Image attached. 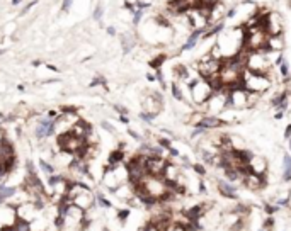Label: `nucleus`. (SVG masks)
<instances>
[{"label":"nucleus","instance_id":"5","mask_svg":"<svg viewBox=\"0 0 291 231\" xmlns=\"http://www.w3.org/2000/svg\"><path fill=\"white\" fill-rule=\"evenodd\" d=\"M249 170L257 175H267V160L260 155H252L249 161Z\"/></svg>","mask_w":291,"mask_h":231},{"label":"nucleus","instance_id":"1","mask_svg":"<svg viewBox=\"0 0 291 231\" xmlns=\"http://www.w3.org/2000/svg\"><path fill=\"white\" fill-rule=\"evenodd\" d=\"M187 87H189V92H191V97H192V102L196 106H204L206 102L209 100V97L213 95V90L209 87V82L204 80L201 77H196V78H191L187 82Z\"/></svg>","mask_w":291,"mask_h":231},{"label":"nucleus","instance_id":"33","mask_svg":"<svg viewBox=\"0 0 291 231\" xmlns=\"http://www.w3.org/2000/svg\"><path fill=\"white\" fill-rule=\"evenodd\" d=\"M143 231H160V229H158V228H157V226H155V224H153V223H152V221H150V223H148V224H147V228H145Z\"/></svg>","mask_w":291,"mask_h":231},{"label":"nucleus","instance_id":"9","mask_svg":"<svg viewBox=\"0 0 291 231\" xmlns=\"http://www.w3.org/2000/svg\"><path fill=\"white\" fill-rule=\"evenodd\" d=\"M218 190H220V194L223 197H228V199H233V201L238 199V196L235 194L237 189H235V185H232V182H228V180H221V182H218Z\"/></svg>","mask_w":291,"mask_h":231},{"label":"nucleus","instance_id":"37","mask_svg":"<svg viewBox=\"0 0 291 231\" xmlns=\"http://www.w3.org/2000/svg\"><path fill=\"white\" fill-rule=\"evenodd\" d=\"M107 34H111V36H114V34H116V31H114V27H107Z\"/></svg>","mask_w":291,"mask_h":231},{"label":"nucleus","instance_id":"25","mask_svg":"<svg viewBox=\"0 0 291 231\" xmlns=\"http://www.w3.org/2000/svg\"><path fill=\"white\" fill-rule=\"evenodd\" d=\"M65 216H61V214H58V218L54 219V226H56V228H63V224H65Z\"/></svg>","mask_w":291,"mask_h":231},{"label":"nucleus","instance_id":"35","mask_svg":"<svg viewBox=\"0 0 291 231\" xmlns=\"http://www.w3.org/2000/svg\"><path fill=\"white\" fill-rule=\"evenodd\" d=\"M102 128H104V129H107V131H111V133H114V131H116V129H114V128H112V126H111V124H107V122H106V121H104V122H102Z\"/></svg>","mask_w":291,"mask_h":231},{"label":"nucleus","instance_id":"41","mask_svg":"<svg viewBox=\"0 0 291 231\" xmlns=\"http://www.w3.org/2000/svg\"><path fill=\"white\" fill-rule=\"evenodd\" d=\"M147 80H150V82H155V77H153V75H150V73H148V75H147Z\"/></svg>","mask_w":291,"mask_h":231},{"label":"nucleus","instance_id":"14","mask_svg":"<svg viewBox=\"0 0 291 231\" xmlns=\"http://www.w3.org/2000/svg\"><path fill=\"white\" fill-rule=\"evenodd\" d=\"M167 61V55H157L153 58V60H150V68H153V70H158V68H162V65Z\"/></svg>","mask_w":291,"mask_h":231},{"label":"nucleus","instance_id":"34","mask_svg":"<svg viewBox=\"0 0 291 231\" xmlns=\"http://www.w3.org/2000/svg\"><path fill=\"white\" fill-rule=\"evenodd\" d=\"M284 138H286V139L291 138V124L286 126V129H284Z\"/></svg>","mask_w":291,"mask_h":231},{"label":"nucleus","instance_id":"28","mask_svg":"<svg viewBox=\"0 0 291 231\" xmlns=\"http://www.w3.org/2000/svg\"><path fill=\"white\" fill-rule=\"evenodd\" d=\"M97 201L102 204V207H111V202H109L107 199H104V196L102 194H97Z\"/></svg>","mask_w":291,"mask_h":231},{"label":"nucleus","instance_id":"22","mask_svg":"<svg viewBox=\"0 0 291 231\" xmlns=\"http://www.w3.org/2000/svg\"><path fill=\"white\" fill-rule=\"evenodd\" d=\"M192 170L198 173V175H201V177L206 175V168L203 167V165H199V163H194V165H192Z\"/></svg>","mask_w":291,"mask_h":231},{"label":"nucleus","instance_id":"38","mask_svg":"<svg viewBox=\"0 0 291 231\" xmlns=\"http://www.w3.org/2000/svg\"><path fill=\"white\" fill-rule=\"evenodd\" d=\"M119 119H121V122H124V124H128V122H129L128 117H126V116H123V114H121V117H119Z\"/></svg>","mask_w":291,"mask_h":231},{"label":"nucleus","instance_id":"2","mask_svg":"<svg viewBox=\"0 0 291 231\" xmlns=\"http://www.w3.org/2000/svg\"><path fill=\"white\" fill-rule=\"evenodd\" d=\"M264 29L269 36L272 34H284V22H283V16L279 12L269 10L265 16V22H264Z\"/></svg>","mask_w":291,"mask_h":231},{"label":"nucleus","instance_id":"32","mask_svg":"<svg viewBox=\"0 0 291 231\" xmlns=\"http://www.w3.org/2000/svg\"><path fill=\"white\" fill-rule=\"evenodd\" d=\"M27 175H36V170H34L32 161H27Z\"/></svg>","mask_w":291,"mask_h":231},{"label":"nucleus","instance_id":"11","mask_svg":"<svg viewBox=\"0 0 291 231\" xmlns=\"http://www.w3.org/2000/svg\"><path fill=\"white\" fill-rule=\"evenodd\" d=\"M123 160H124V151L123 150H114L111 151V155H109V160H107V168H116L118 165L123 163Z\"/></svg>","mask_w":291,"mask_h":231},{"label":"nucleus","instance_id":"17","mask_svg":"<svg viewBox=\"0 0 291 231\" xmlns=\"http://www.w3.org/2000/svg\"><path fill=\"white\" fill-rule=\"evenodd\" d=\"M278 68H279V75H281V77H284V78L289 77V66H288V63H286L284 60L278 65Z\"/></svg>","mask_w":291,"mask_h":231},{"label":"nucleus","instance_id":"31","mask_svg":"<svg viewBox=\"0 0 291 231\" xmlns=\"http://www.w3.org/2000/svg\"><path fill=\"white\" fill-rule=\"evenodd\" d=\"M129 216V209H124V211H119L118 212V218L121 219V221H126V218Z\"/></svg>","mask_w":291,"mask_h":231},{"label":"nucleus","instance_id":"3","mask_svg":"<svg viewBox=\"0 0 291 231\" xmlns=\"http://www.w3.org/2000/svg\"><path fill=\"white\" fill-rule=\"evenodd\" d=\"M167 163L169 161L163 160V156H147V161H145V168H147V173L152 177H162L163 170H165Z\"/></svg>","mask_w":291,"mask_h":231},{"label":"nucleus","instance_id":"18","mask_svg":"<svg viewBox=\"0 0 291 231\" xmlns=\"http://www.w3.org/2000/svg\"><path fill=\"white\" fill-rule=\"evenodd\" d=\"M39 165H41V170L45 172V173H48V175H53V172H54V167H53L51 163H48V161L41 160V161H39Z\"/></svg>","mask_w":291,"mask_h":231},{"label":"nucleus","instance_id":"8","mask_svg":"<svg viewBox=\"0 0 291 231\" xmlns=\"http://www.w3.org/2000/svg\"><path fill=\"white\" fill-rule=\"evenodd\" d=\"M286 46V38L284 34H272L267 36V49L269 51H278L281 53Z\"/></svg>","mask_w":291,"mask_h":231},{"label":"nucleus","instance_id":"26","mask_svg":"<svg viewBox=\"0 0 291 231\" xmlns=\"http://www.w3.org/2000/svg\"><path fill=\"white\" fill-rule=\"evenodd\" d=\"M158 144H160L162 148H165V150L172 148V144H170V139H167V138H160V139H158Z\"/></svg>","mask_w":291,"mask_h":231},{"label":"nucleus","instance_id":"19","mask_svg":"<svg viewBox=\"0 0 291 231\" xmlns=\"http://www.w3.org/2000/svg\"><path fill=\"white\" fill-rule=\"evenodd\" d=\"M102 14H104V7L101 5V3H97V7L94 9V19L101 20V19H102Z\"/></svg>","mask_w":291,"mask_h":231},{"label":"nucleus","instance_id":"45","mask_svg":"<svg viewBox=\"0 0 291 231\" xmlns=\"http://www.w3.org/2000/svg\"><path fill=\"white\" fill-rule=\"evenodd\" d=\"M3 53H5V49H0V56H2V55H3Z\"/></svg>","mask_w":291,"mask_h":231},{"label":"nucleus","instance_id":"36","mask_svg":"<svg viewBox=\"0 0 291 231\" xmlns=\"http://www.w3.org/2000/svg\"><path fill=\"white\" fill-rule=\"evenodd\" d=\"M199 192H201V194L206 192V185H204V182H203V180H199Z\"/></svg>","mask_w":291,"mask_h":231},{"label":"nucleus","instance_id":"23","mask_svg":"<svg viewBox=\"0 0 291 231\" xmlns=\"http://www.w3.org/2000/svg\"><path fill=\"white\" fill-rule=\"evenodd\" d=\"M36 5H38V0H32V2H29V3H27V5H26V7H24V9H22V10H21V16H26V14L29 12V10H31V9H32V7H36Z\"/></svg>","mask_w":291,"mask_h":231},{"label":"nucleus","instance_id":"4","mask_svg":"<svg viewBox=\"0 0 291 231\" xmlns=\"http://www.w3.org/2000/svg\"><path fill=\"white\" fill-rule=\"evenodd\" d=\"M242 183L249 190H260V189H264L265 183H267V177H265V175H257V173L249 172L245 177H243Z\"/></svg>","mask_w":291,"mask_h":231},{"label":"nucleus","instance_id":"10","mask_svg":"<svg viewBox=\"0 0 291 231\" xmlns=\"http://www.w3.org/2000/svg\"><path fill=\"white\" fill-rule=\"evenodd\" d=\"M206 204H196L192 206L191 209H187V211H184V216L187 218V221H199L201 219V216L206 212Z\"/></svg>","mask_w":291,"mask_h":231},{"label":"nucleus","instance_id":"30","mask_svg":"<svg viewBox=\"0 0 291 231\" xmlns=\"http://www.w3.org/2000/svg\"><path fill=\"white\" fill-rule=\"evenodd\" d=\"M72 3H73V0H63V3H61V10H63V12H67V10H70Z\"/></svg>","mask_w":291,"mask_h":231},{"label":"nucleus","instance_id":"21","mask_svg":"<svg viewBox=\"0 0 291 231\" xmlns=\"http://www.w3.org/2000/svg\"><path fill=\"white\" fill-rule=\"evenodd\" d=\"M140 117L143 119L145 122H152L155 117H157V114H155V112H141V114H140Z\"/></svg>","mask_w":291,"mask_h":231},{"label":"nucleus","instance_id":"20","mask_svg":"<svg viewBox=\"0 0 291 231\" xmlns=\"http://www.w3.org/2000/svg\"><path fill=\"white\" fill-rule=\"evenodd\" d=\"M141 17H143V10L136 9V10L133 12V24H134V26H138V24H140Z\"/></svg>","mask_w":291,"mask_h":231},{"label":"nucleus","instance_id":"13","mask_svg":"<svg viewBox=\"0 0 291 231\" xmlns=\"http://www.w3.org/2000/svg\"><path fill=\"white\" fill-rule=\"evenodd\" d=\"M12 226L16 228V231H31L29 221H26V219H22V218H16V221H14Z\"/></svg>","mask_w":291,"mask_h":231},{"label":"nucleus","instance_id":"15","mask_svg":"<svg viewBox=\"0 0 291 231\" xmlns=\"http://www.w3.org/2000/svg\"><path fill=\"white\" fill-rule=\"evenodd\" d=\"M170 90H172V95H174L176 100H184V93H182V90L179 88V84H177V82H172V84H170Z\"/></svg>","mask_w":291,"mask_h":231},{"label":"nucleus","instance_id":"42","mask_svg":"<svg viewBox=\"0 0 291 231\" xmlns=\"http://www.w3.org/2000/svg\"><path fill=\"white\" fill-rule=\"evenodd\" d=\"M286 199H288V204H286V206H288V207H291V190H289V196L286 197Z\"/></svg>","mask_w":291,"mask_h":231},{"label":"nucleus","instance_id":"24","mask_svg":"<svg viewBox=\"0 0 291 231\" xmlns=\"http://www.w3.org/2000/svg\"><path fill=\"white\" fill-rule=\"evenodd\" d=\"M264 211L267 212V214H274L276 211H279V206H271V204H265V206H264Z\"/></svg>","mask_w":291,"mask_h":231},{"label":"nucleus","instance_id":"6","mask_svg":"<svg viewBox=\"0 0 291 231\" xmlns=\"http://www.w3.org/2000/svg\"><path fill=\"white\" fill-rule=\"evenodd\" d=\"M54 131H56V119L54 121H41L36 128V138L43 139V138H48V136H53Z\"/></svg>","mask_w":291,"mask_h":231},{"label":"nucleus","instance_id":"29","mask_svg":"<svg viewBox=\"0 0 291 231\" xmlns=\"http://www.w3.org/2000/svg\"><path fill=\"white\" fill-rule=\"evenodd\" d=\"M272 226H274V219H272V218H267V219L264 221V229H265V231H267V229H272Z\"/></svg>","mask_w":291,"mask_h":231},{"label":"nucleus","instance_id":"27","mask_svg":"<svg viewBox=\"0 0 291 231\" xmlns=\"http://www.w3.org/2000/svg\"><path fill=\"white\" fill-rule=\"evenodd\" d=\"M96 85H106V78H102V77L94 78V80L90 82V87H96Z\"/></svg>","mask_w":291,"mask_h":231},{"label":"nucleus","instance_id":"46","mask_svg":"<svg viewBox=\"0 0 291 231\" xmlns=\"http://www.w3.org/2000/svg\"><path fill=\"white\" fill-rule=\"evenodd\" d=\"M2 119H3V114H2V112H0V122H2Z\"/></svg>","mask_w":291,"mask_h":231},{"label":"nucleus","instance_id":"43","mask_svg":"<svg viewBox=\"0 0 291 231\" xmlns=\"http://www.w3.org/2000/svg\"><path fill=\"white\" fill-rule=\"evenodd\" d=\"M48 68H49V70H53V71H58V68L53 66V65H48Z\"/></svg>","mask_w":291,"mask_h":231},{"label":"nucleus","instance_id":"40","mask_svg":"<svg viewBox=\"0 0 291 231\" xmlns=\"http://www.w3.org/2000/svg\"><path fill=\"white\" fill-rule=\"evenodd\" d=\"M2 139H5V133H3V129L0 128V141H2Z\"/></svg>","mask_w":291,"mask_h":231},{"label":"nucleus","instance_id":"39","mask_svg":"<svg viewBox=\"0 0 291 231\" xmlns=\"http://www.w3.org/2000/svg\"><path fill=\"white\" fill-rule=\"evenodd\" d=\"M129 134H131L134 139H140V134H138V133H134V131H129Z\"/></svg>","mask_w":291,"mask_h":231},{"label":"nucleus","instance_id":"44","mask_svg":"<svg viewBox=\"0 0 291 231\" xmlns=\"http://www.w3.org/2000/svg\"><path fill=\"white\" fill-rule=\"evenodd\" d=\"M21 2H22V0H12V3H14V5H19Z\"/></svg>","mask_w":291,"mask_h":231},{"label":"nucleus","instance_id":"16","mask_svg":"<svg viewBox=\"0 0 291 231\" xmlns=\"http://www.w3.org/2000/svg\"><path fill=\"white\" fill-rule=\"evenodd\" d=\"M0 196L3 197V199H9V197H14L16 196V189L14 187H5L0 183Z\"/></svg>","mask_w":291,"mask_h":231},{"label":"nucleus","instance_id":"12","mask_svg":"<svg viewBox=\"0 0 291 231\" xmlns=\"http://www.w3.org/2000/svg\"><path fill=\"white\" fill-rule=\"evenodd\" d=\"M121 44H123V55H128L129 51L136 46V41L131 38V36L128 34H123L121 36Z\"/></svg>","mask_w":291,"mask_h":231},{"label":"nucleus","instance_id":"47","mask_svg":"<svg viewBox=\"0 0 291 231\" xmlns=\"http://www.w3.org/2000/svg\"><path fill=\"white\" fill-rule=\"evenodd\" d=\"M104 231H107V229H104Z\"/></svg>","mask_w":291,"mask_h":231},{"label":"nucleus","instance_id":"7","mask_svg":"<svg viewBox=\"0 0 291 231\" xmlns=\"http://www.w3.org/2000/svg\"><path fill=\"white\" fill-rule=\"evenodd\" d=\"M73 202L75 206H78L80 209H89V207H92L94 206V202H96V199H94V196L90 194V190H83V192H80L77 197H73Z\"/></svg>","mask_w":291,"mask_h":231}]
</instances>
